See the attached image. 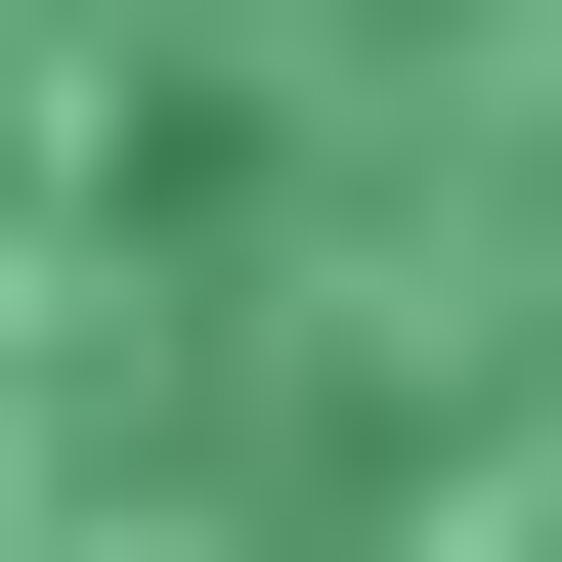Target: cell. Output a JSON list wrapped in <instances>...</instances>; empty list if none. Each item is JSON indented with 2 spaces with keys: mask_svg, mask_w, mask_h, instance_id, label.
I'll list each match as a JSON object with an SVG mask.
<instances>
[{
  "mask_svg": "<svg viewBox=\"0 0 562 562\" xmlns=\"http://www.w3.org/2000/svg\"><path fill=\"white\" fill-rule=\"evenodd\" d=\"M0 562H562V0H0Z\"/></svg>",
  "mask_w": 562,
  "mask_h": 562,
  "instance_id": "obj_1",
  "label": "cell"
}]
</instances>
